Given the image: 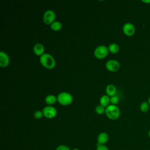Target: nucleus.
Wrapping results in <instances>:
<instances>
[{"label": "nucleus", "instance_id": "nucleus-1", "mask_svg": "<svg viewBox=\"0 0 150 150\" xmlns=\"http://www.w3.org/2000/svg\"><path fill=\"white\" fill-rule=\"evenodd\" d=\"M39 61L43 67L48 69H53L56 66V61L54 57L49 53H43L40 56Z\"/></svg>", "mask_w": 150, "mask_h": 150}, {"label": "nucleus", "instance_id": "nucleus-2", "mask_svg": "<svg viewBox=\"0 0 150 150\" xmlns=\"http://www.w3.org/2000/svg\"><path fill=\"white\" fill-rule=\"evenodd\" d=\"M105 113L108 118L115 120L119 118L120 115V110L116 105L109 104L105 107Z\"/></svg>", "mask_w": 150, "mask_h": 150}, {"label": "nucleus", "instance_id": "nucleus-3", "mask_svg": "<svg viewBox=\"0 0 150 150\" xmlns=\"http://www.w3.org/2000/svg\"><path fill=\"white\" fill-rule=\"evenodd\" d=\"M57 101L63 105H67L72 103L73 97L69 93L62 92L57 95Z\"/></svg>", "mask_w": 150, "mask_h": 150}, {"label": "nucleus", "instance_id": "nucleus-4", "mask_svg": "<svg viewBox=\"0 0 150 150\" xmlns=\"http://www.w3.org/2000/svg\"><path fill=\"white\" fill-rule=\"evenodd\" d=\"M108 47L104 45H100L97 46L94 52V54L95 57L97 59H101L105 57L108 53Z\"/></svg>", "mask_w": 150, "mask_h": 150}, {"label": "nucleus", "instance_id": "nucleus-5", "mask_svg": "<svg viewBox=\"0 0 150 150\" xmlns=\"http://www.w3.org/2000/svg\"><path fill=\"white\" fill-rule=\"evenodd\" d=\"M56 18L55 12L51 10H47L43 14V19L45 24L46 25H51L53 22H54Z\"/></svg>", "mask_w": 150, "mask_h": 150}, {"label": "nucleus", "instance_id": "nucleus-6", "mask_svg": "<svg viewBox=\"0 0 150 150\" xmlns=\"http://www.w3.org/2000/svg\"><path fill=\"white\" fill-rule=\"evenodd\" d=\"M42 112L43 116L47 118H53L57 114L56 109L52 105L45 107L42 110Z\"/></svg>", "mask_w": 150, "mask_h": 150}, {"label": "nucleus", "instance_id": "nucleus-7", "mask_svg": "<svg viewBox=\"0 0 150 150\" xmlns=\"http://www.w3.org/2000/svg\"><path fill=\"white\" fill-rule=\"evenodd\" d=\"M120 65L119 62L114 59H110L105 63L106 69L110 71H116L120 69Z\"/></svg>", "mask_w": 150, "mask_h": 150}, {"label": "nucleus", "instance_id": "nucleus-8", "mask_svg": "<svg viewBox=\"0 0 150 150\" xmlns=\"http://www.w3.org/2000/svg\"><path fill=\"white\" fill-rule=\"evenodd\" d=\"M122 30L124 34L127 36H132L135 33V27L131 23L128 22L124 25L122 27Z\"/></svg>", "mask_w": 150, "mask_h": 150}, {"label": "nucleus", "instance_id": "nucleus-9", "mask_svg": "<svg viewBox=\"0 0 150 150\" xmlns=\"http://www.w3.org/2000/svg\"><path fill=\"white\" fill-rule=\"evenodd\" d=\"M9 63V57L4 52H0V66L1 67H6Z\"/></svg>", "mask_w": 150, "mask_h": 150}, {"label": "nucleus", "instance_id": "nucleus-10", "mask_svg": "<svg viewBox=\"0 0 150 150\" xmlns=\"http://www.w3.org/2000/svg\"><path fill=\"white\" fill-rule=\"evenodd\" d=\"M108 140V135L105 132H102L97 137V143L98 145H104Z\"/></svg>", "mask_w": 150, "mask_h": 150}, {"label": "nucleus", "instance_id": "nucleus-11", "mask_svg": "<svg viewBox=\"0 0 150 150\" xmlns=\"http://www.w3.org/2000/svg\"><path fill=\"white\" fill-rule=\"evenodd\" d=\"M33 50L34 53L37 56H42L44 53L45 48L42 44L40 43H38L35 44L33 46Z\"/></svg>", "mask_w": 150, "mask_h": 150}, {"label": "nucleus", "instance_id": "nucleus-12", "mask_svg": "<svg viewBox=\"0 0 150 150\" xmlns=\"http://www.w3.org/2000/svg\"><path fill=\"white\" fill-rule=\"evenodd\" d=\"M116 91H117V89L116 87L113 84H108L105 88V92L107 95H108V96H115L116 94Z\"/></svg>", "mask_w": 150, "mask_h": 150}, {"label": "nucleus", "instance_id": "nucleus-13", "mask_svg": "<svg viewBox=\"0 0 150 150\" xmlns=\"http://www.w3.org/2000/svg\"><path fill=\"white\" fill-rule=\"evenodd\" d=\"M110 103V98L107 94L103 95L100 98V104L102 106L106 107L109 105Z\"/></svg>", "mask_w": 150, "mask_h": 150}, {"label": "nucleus", "instance_id": "nucleus-14", "mask_svg": "<svg viewBox=\"0 0 150 150\" xmlns=\"http://www.w3.org/2000/svg\"><path fill=\"white\" fill-rule=\"evenodd\" d=\"M45 101L47 104L50 105L56 103V101H57V97L53 94H49L45 97Z\"/></svg>", "mask_w": 150, "mask_h": 150}, {"label": "nucleus", "instance_id": "nucleus-15", "mask_svg": "<svg viewBox=\"0 0 150 150\" xmlns=\"http://www.w3.org/2000/svg\"><path fill=\"white\" fill-rule=\"evenodd\" d=\"M108 49L110 52L111 53H117L119 51V46L115 43H112L110 44L108 46Z\"/></svg>", "mask_w": 150, "mask_h": 150}, {"label": "nucleus", "instance_id": "nucleus-16", "mask_svg": "<svg viewBox=\"0 0 150 150\" xmlns=\"http://www.w3.org/2000/svg\"><path fill=\"white\" fill-rule=\"evenodd\" d=\"M62 25L61 22L58 21H55L50 25L51 29L55 31H58V30H60L62 28Z\"/></svg>", "mask_w": 150, "mask_h": 150}, {"label": "nucleus", "instance_id": "nucleus-17", "mask_svg": "<svg viewBox=\"0 0 150 150\" xmlns=\"http://www.w3.org/2000/svg\"><path fill=\"white\" fill-rule=\"evenodd\" d=\"M95 111L98 114H103L105 111V107L102 106L101 105H98L96 107Z\"/></svg>", "mask_w": 150, "mask_h": 150}, {"label": "nucleus", "instance_id": "nucleus-18", "mask_svg": "<svg viewBox=\"0 0 150 150\" xmlns=\"http://www.w3.org/2000/svg\"><path fill=\"white\" fill-rule=\"evenodd\" d=\"M140 109H141V111L143 112H145L148 111V110H149V104H148V103L146 101L142 102L140 105Z\"/></svg>", "mask_w": 150, "mask_h": 150}, {"label": "nucleus", "instance_id": "nucleus-19", "mask_svg": "<svg viewBox=\"0 0 150 150\" xmlns=\"http://www.w3.org/2000/svg\"><path fill=\"white\" fill-rule=\"evenodd\" d=\"M33 115H34V117L36 119H40L42 117V116L43 115V112L42 111H40V110H37L36 111L34 114H33Z\"/></svg>", "mask_w": 150, "mask_h": 150}, {"label": "nucleus", "instance_id": "nucleus-20", "mask_svg": "<svg viewBox=\"0 0 150 150\" xmlns=\"http://www.w3.org/2000/svg\"><path fill=\"white\" fill-rule=\"evenodd\" d=\"M118 98L117 96H114L110 97V103H111V104L115 105L118 103Z\"/></svg>", "mask_w": 150, "mask_h": 150}, {"label": "nucleus", "instance_id": "nucleus-21", "mask_svg": "<svg viewBox=\"0 0 150 150\" xmlns=\"http://www.w3.org/2000/svg\"><path fill=\"white\" fill-rule=\"evenodd\" d=\"M56 150H70V148L65 145H60L57 146Z\"/></svg>", "mask_w": 150, "mask_h": 150}, {"label": "nucleus", "instance_id": "nucleus-22", "mask_svg": "<svg viewBox=\"0 0 150 150\" xmlns=\"http://www.w3.org/2000/svg\"><path fill=\"white\" fill-rule=\"evenodd\" d=\"M96 150H109L108 147L105 145H98L96 148Z\"/></svg>", "mask_w": 150, "mask_h": 150}, {"label": "nucleus", "instance_id": "nucleus-23", "mask_svg": "<svg viewBox=\"0 0 150 150\" xmlns=\"http://www.w3.org/2000/svg\"><path fill=\"white\" fill-rule=\"evenodd\" d=\"M142 2H145V3H150V0H148V1H142Z\"/></svg>", "mask_w": 150, "mask_h": 150}, {"label": "nucleus", "instance_id": "nucleus-24", "mask_svg": "<svg viewBox=\"0 0 150 150\" xmlns=\"http://www.w3.org/2000/svg\"><path fill=\"white\" fill-rule=\"evenodd\" d=\"M148 136H149V138H150V129H149V132H148Z\"/></svg>", "mask_w": 150, "mask_h": 150}, {"label": "nucleus", "instance_id": "nucleus-25", "mask_svg": "<svg viewBox=\"0 0 150 150\" xmlns=\"http://www.w3.org/2000/svg\"><path fill=\"white\" fill-rule=\"evenodd\" d=\"M72 150H80V149H78V148H74V149H73Z\"/></svg>", "mask_w": 150, "mask_h": 150}, {"label": "nucleus", "instance_id": "nucleus-26", "mask_svg": "<svg viewBox=\"0 0 150 150\" xmlns=\"http://www.w3.org/2000/svg\"><path fill=\"white\" fill-rule=\"evenodd\" d=\"M148 103H149V104L150 105V97L149 98V100H148Z\"/></svg>", "mask_w": 150, "mask_h": 150}]
</instances>
